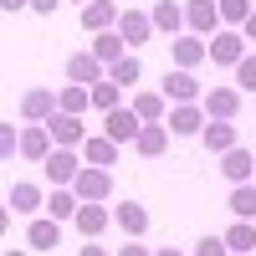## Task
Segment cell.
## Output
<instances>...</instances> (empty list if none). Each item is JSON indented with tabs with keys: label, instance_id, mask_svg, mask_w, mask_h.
<instances>
[{
	"label": "cell",
	"instance_id": "cell-1",
	"mask_svg": "<svg viewBox=\"0 0 256 256\" xmlns=\"http://www.w3.org/2000/svg\"><path fill=\"white\" fill-rule=\"evenodd\" d=\"M210 62H216V67H236V62L246 56V36L236 31V26H220L216 36H210Z\"/></svg>",
	"mask_w": 256,
	"mask_h": 256
},
{
	"label": "cell",
	"instance_id": "cell-2",
	"mask_svg": "<svg viewBox=\"0 0 256 256\" xmlns=\"http://www.w3.org/2000/svg\"><path fill=\"white\" fill-rule=\"evenodd\" d=\"M72 190H77V200H82V205H88V200L102 205V200L113 195V174H108V169H98V164H82V174L72 180Z\"/></svg>",
	"mask_w": 256,
	"mask_h": 256
},
{
	"label": "cell",
	"instance_id": "cell-3",
	"mask_svg": "<svg viewBox=\"0 0 256 256\" xmlns=\"http://www.w3.org/2000/svg\"><path fill=\"white\" fill-rule=\"evenodd\" d=\"M164 123H169V134H174V138H200V128H205L210 118H205L200 102H174Z\"/></svg>",
	"mask_w": 256,
	"mask_h": 256
},
{
	"label": "cell",
	"instance_id": "cell-4",
	"mask_svg": "<svg viewBox=\"0 0 256 256\" xmlns=\"http://www.w3.org/2000/svg\"><path fill=\"white\" fill-rule=\"evenodd\" d=\"M46 128H52V144L56 148H82V138H88V123H82L77 113H62V108L46 118Z\"/></svg>",
	"mask_w": 256,
	"mask_h": 256
},
{
	"label": "cell",
	"instance_id": "cell-5",
	"mask_svg": "<svg viewBox=\"0 0 256 256\" xmlns=\"http://www.w3.org/2000/svg\"><path fill=\"white\" fill-rule=\"evenodd\" d=\"M41 169H46L52 184H67L72 190V180L82 174V154H72V148H52V154L41 159Z\"/></svg>",
	"mask_w": 256,
	"mask_h": 256
},
{
	"label": "cell",
	"instance_id": "cell-6",
	"mask_svg": "<svg viewBox=\"0 0 256 256\" xmlns=\"http://www.w3.org/2000/svg\"><path fill=\"white\" fill-rule=\"evenodd\" d=\"M169 56H174V67H184V72H195L200 62H210V52H205V36H195V31H184V36H174V41H169Z\"/></svg>",
	"mask_w": 256,
	"mask_h": 256
},
{
	"label": "cell",
	"instance_id": "cell-7",
	"mask_svg": "<svg viewBox=\"0 0 256 256\" xmlns=\"http://www.w3.org/2000/svg\"><path fill=\"white\" fill-rule=\"evenodd\" d=\"M159 92H164L169 102H200V92H205V88L195 82V72H184V67H169V72H164V88H159Z\"/></svg>",
	"mask_w": 256,
	"mask_h": 256
},
{
	"label": "cell",
	"instance_id": "cell-8",
	"mask_svg": "<svg viewBox=\"0 0 256 256\" xmlns=\"http://www.w3.org/2000/svg\"><path fill=\"white\" fill-rule=\"evenodd\" d=\"M200 108H205V118H236L241 113V88H205Z\"/></svg>",
	"mask_w": 256,
	"mask_h": 256
},
{
	"label": "cell",
	"instance_id": "cell-9",
	"mask_svg": "<svg viewBox=\"0 0 256 256\" xmlns=\"http://www.w3.org/2000/svg\"><path fill=\"white\" fill-rule=\"evenodd\" d=\"M138 128H144V123H138L134 108H113V113H102V134H108L113 144H134Z\"/></svg>",
	"mask_w": 256,
	"mask_h": 256
},
{
	"label": "cell",
	"instance_id": "cell-10",
	"mask_svg": "<svg viewBox=\"0 0 256 256\" xmlns=\"http://www.w3.org/2000/svg\"><path fill=\"white\" fill-rule=\"evenodd\" d=\"M184 26L195 31V36H216V31H220V10H216V0H190V6H184Z\"/></svg>",
	"mask_w": 256,
	"mask_h": 256
},
{
	"label": "cell",
	"instance_id": "cell-11",
	"mask_svg": "<svg viewBox=\"0 0 256 256\" xmlns=\"http://www.w3.org/2000/svg\"><path fill=\"white\" fill-rule=\"evenodd\" d=\"M26 246H31V251H56V246H62V220H52V216H31V226H26Z\"/></svg>",
	"mask_w": 256,
	"mask_h": 256
},
{
	"label": "cell",
	"instance_id": "cell-12",
	"mask_svg": "<svg viewBox=\"0 0 256 256\" xmlns=\"http://www.w3.org/2000/svg\"><path fill=\"white\" fill-rule=\"evenodd\" d=\"M118 6H113V0H88V6H82V31H88V36H98V31H113L118 26Z\"/></svg>",
	"mask_w": 256,
	"mask_h": 256
},
{
	"label": "cell",
	"instance_id": "cell-13",
	"mask_svg": "<svg viewBox=\"0 0 256 256\" xmlns=\"http://www.w3.org/2000/svg\"><path fill=\"white\" fill-rule=\"evenodd\" d=\"M118 36L128 41V52H134V46H144V41L154 36V20H148V10H134V6H128V10L118 16Z\"/></svg>",
	"mask_w": 256,
	"mask_h": 256
},
{
	"label": "cell",
	"instance_id": "cell-14",
	"mask_svg": "<svg viewBox=\"0 0 256 256\" xmlns=\"http://www.w3.org/2000/svg\"><path fill=\"white\" fill-rule=\"evenodd\" d=\"M200 144L210 148V154H226V148L241 144V134H236V123H230V118H210V123L200 128Z\"/></svg>",
	"mask_w": 256,
	"mask_h": 256
},
{
	"label": "cell",
	"instance_id": "cell-15",
	"mask_svg": "<svg viewBox=\"0 0 256 256\" xmlns=\"http://www.w3.org/2000/svg\"><path fill=\"white\" fill-rule=\"evenodd\" d=\"M72 226H77V230H82V236H88V241H98L102 230L113 226V210H102L98 200H88V205H77V216H72Z\"/></svg>",
	"mask_w": 256,
	"mask_h": 256
},
{
	"label": "cell",
	"instance_id": "cell-16",
	"mask_svg": "<svg viewBox=\"0 0 256 256\" xmlns=\"http://www.w3.org/2000/svg\"><path fill=\"white\" fill-rule=\"evenodd\" d=\"M10 216H36V210H46V195H41V184H31V180H20V184H10Z\"/></svg>",
	"mask_w": 256,
	"mask_h": 256
},
{
	"label": "cell",
	"instance_id": "cell-17",
	"mask_svg": "<svg viewBox=\"0 0 256 256\" xmlns=\"http://www.w3.org/2000/svg\"><path fill=\"white\" fill-rule=\"evenodd\" d=\"M220 174H226L230 184H246V180H256V154H246L241 144H236V148H226V154H220Z\"/></svg>",
	"mask_w": 256,
	"mask_h": 256
},
{
	"label": "cell",
	"instance_id": "cell-18",
	"mask_svg": "<svg viewBox=\"0 0 256 256\" xmlns=\"http://www.w3.org/2000/svg\"><path fill=\"white\" fill-rule=\"evenodd\" d=\"M52 148H56V144H52V128H46V123H26V128H20V159H36V164H41Z\"/></svg>",
	"mask_w": 256,
	"mask_h": 256
},
{
	"label": "cell",
	"instance_id": "cell-19",
	"mask_svg": "<svg viewBox=\"0 0 256 256\" xmlns=\"http://www.w3.org/2000/svg\"><path fill=\"white\" fill-rule=\"evenodd\" d=\"M164 148H169V123H144L138 138H134V154L138 159H159Z\"/></svg>",
	"mask_w": 256,
	"mask_h": 256
},
{
	"label": "cell",
	"instance_id": "cell-20",
	"mask_svg": "<svg viewBox=\"0 0 256 256\" xmlns=\"http://www.w3.org/2000/svg\"><path fill=\"white\" fill-rule=\"evenodd\" d=\"M118 148H123V144H113L108 134H88V138H82V164L108 169V164H118Z\"/></svg>",
	"mask_w": 256,
	"mask_h": 256
},
{
	"label": "cell",
	"instance_id": "cell-21",
	"mask_svg": "<svg viewBox=\"0 0 256 256\" xmlns=\"http://www.w3.org/2000/svg\"><path fill=\"white\" fill-rule=\"evenodd\" d=\"M108 77V67L92 56V52H77V56H67V82H82V88H92V82H102Z\"/></svg>",
	"mask_w": 256,
	"mask_h": 256
},
{
	"label": "cell",
	"instance_id": "cell-22",
	"mask_svg": "<svg viewBox=\"0 0 256 256\" xmlns=\"http://www.w3.org/2000/svg\"><path fill=\"white\" fill-rule=\"evenodd\" d=\"M56 113V92L52 88H31L26 98H20V118H26V123H46Z\"/></svg>",
	"mask_w": 256,
	"mask_h": 256
},
{
	"label": "cell",
	"instance_id": "cell-23",
	"mask_svg": "<svg viewBox=\"0 0 256 256\" xmlns=\"http://www.w3.org/2000/svg\"><path fill=\"white\" fill-rule=\"evenodd\" d=\"M113 226L123 230V236H144V230H148V210L138 205V200H123V205H113Z\"/></svg>",
	"mask_w": 256,
	"mask_h": 256
},
{
	"label": "cell",
	"instance_id": "cell-24",
	"mask_svg": "<svg viewBox=\"0 0 256 256\" xmlns=\"http://www.w3.org/2000/svg\"><path fill=\"white\" fill-rule=\"evenodd\" d=\"M148 20H154L159 36H180L184 31V6H180V0H159V6L148 10Z\"/></svg>",
	"mask_w": 256,
	"mask_h": 256
},
{
	"label": "cell",
	"instance_id": "cell-25",
	"mask_svg": "<svg viewBox=\"0 0 256 256\" xmlns=\"http://www.w3.org/2000/svg\"><path fill=\"white\" fill-rule=\"evenodd\" d=\"M134 113H138V123H164L169 118V98L164 92H134Z\"/></svg>",
	"mask_w": 256,
	"mask_h": 256
},
{
	"label": "cell",
	"instance_id": "cell-26",
	"mask_svg": "<svg viewBox=\"0 0 256 256\" xmlns=\"http://www.w3.org/2000/svg\"><path fill=\"white\" fill-rule=\"evenodd\" d=\"M92 56L102 62V67H113L118 56H128V41L118 36V26H113V31H98V36H92Z\"/></svg>",
	"mask_w": 256,
	"mask_h": 256
},
{
	"label": "cell",
	"instance_id": "cell-27",
	"mask_svg": "<svg viewBox=\"0 0 256 256\" xmlns=\"http://www.w3.org/2000/svg\"><path fill=\"white\" fill-rule=\"evenodd\" d=\"M226 205H230V216H236V220H256V180H246V184H230Z\"/></svg>",
	"mask_w": 256,
	"mask_h": 256
},
{
	"label": "cell",
	"instance_id": "cell-28",
	"mask_svg": "<svg viewBox=\"0 0 256 256\" xmlns=\"http://www.w3.org/2000/svg\"><path fill=\"white\" fill-rule=\"evenodd\" d=\"M56 108H62V113H77V118H82V113L92 108V92L82 88V82H67V88L56 92Z\"/></svg>",
	"mask_w": 256,
	"mask_h": 256
},
{
	"label": "cell",
	"instance_id": "cell-29",
	"mask_svg": "<svg viewBox=\"0 0 256 256\" xmlns=\"http://www.w3.org/2000/svg\"><path fill=\"white\" fill-rule=\"evenodd\" d=\"M88 92H92V108H98V113H113V108H123V88H118L113 77H102V82H92Z\"/></svg>",
	"mask_w": 256,
	"mask_h": 256
},
{
	"label": "cell",
	"instance_id": "cell-30",
	"mask_svg": "<svg viewBox=\"0 0 256 256\" xmlns=\"http://www.w3.org/2000/svg\"><path fill=\"white\" fill-rule=\"evenodd\" d=\"M77 205H82V200H77V190H67V184H56L52 195H46L52 220H72V216H77Z\"/></svg>",
	"mask_w": 256,
	"mask_h": 256
},
{
	"label": "cell",
	"instance_id": "cell-31",
	"mask_svg": "<svg viewBox=\"0 0 256 256\" xmlns=\"http://www.w3.org/2000/svg\"><path fill=\"white\" fill-rule=\"evenodd\" d=\"M108 77L118 82V88H134V82H144V62H138V52H128V56H118L113 67H108Z\"/></svg>",
	"mask_w": 256,
	"mask_h": 256
},
{
	"label": "cell",
	"instance_id": "cell-32",
	"mask_svg": "<svg viewBox=\"0 0 256 256\" xmlns=\"http://www.w3.org/2000/svg\"><path fill=\"white\" fill-rule=\"evenodd\" d=\"M226 246L230 251H246V256H256V220H236L226 230Z\"/></svg>",
	"mask_w": 256,
	"mask_h": 256
},
{
	"label": "cell",
	"instance_id": "cell-33",
	"mask_svg": "<svg viewBox=\"0 0 256 256\" xmlns=\"http://www.w3.org/2000/svg\"><path fill=\"white\" fill-rule=\"evenodd\" d=\"M216 10H220V26H236L241 31V20L251 16V0H216Z\"/></svg>",
	"mask_w": 256,
	"mask_h": 256
},
{
	"label": "cell",
	"instance_id": "cell-34",
	"mask_svg": "<svg viewBox=\"0 0 256 256\" xmlns=\"http://www.w3.org/2000/svg\"><path fill=\"white\" fill-rule=\"evenodd\" d=\"M236 88H241V92H256V56H251V52L236 62Z\"/></svg>",
	"mask_w": 256,
	"mask_h": 256
},
{
	"label": "cell",
	"instance_id": "cell-35",
	"mask_svg": "<svg viewBox=\"0 0 256 256\" xmlns=\"http://www.w3.org/2000/svg\"><path fill=\"white\" fill-rule=\"evenodd\" d=\"M10 154H20V128L16 123H0V164H6Z\"/></svg>",
	"mask_w": 256,
	"mask_h": 256
},
{
	"label": "cell",
	"instance_id": "cell-36",
	"mask_svg": "<svg viewBox=\"0 0 256 256\" xmlns=\"http://www.w3.org/2000/svg\"><path fill=\"white\" fill-rule=\"evenodd\" d=\"M195 256H230V246H226V236H200Z\"/></svg>",
	"mask_w": 256,
	"mask_h": 256
},
{
	"label": "cell",
	"instance_id": "cell-37",
	"mask_svg": "<svg viewBox=\"0 0 256 256\" xmlns=\"http://www.w3.org/2000/svg\"><path fill=\"white\" fill-rule=\"evenodd\" d=\"M118 256H148V246H138L134 236H128V246H118Z\"/></svg>",
	"mask_w": 256,
	"mask_h": 256
},
{
	"label": "cell",
	"instance_id": "cell-38",
	"mask_svg": "<svg viewBox=\"0 0 256 256\" xmlns=\"http://www.w3.org/2000/svg\"><path fill=\"white\" fill-rule=\"evenodd\" d=\"M241 36H246V41H256V6H251V16L241 20Z\"/></svg>",
	"mask_w": 256,
	"mask_h": 256
},
{
	"label": "cell",
	"instance_id": "cell-39",
	"mask_svg": "<svg viewBox=\"0 0 256 256\" xmlns=\"http://www.w3.org/2000/svg\"><path fill=\"white\" fill-rule=\"evenodd\" d=\"M0 10H6V16H16V10H31V0H0Z\"/></svg>",
	"mask_w": 256,
	"mask_h": 256
},
{
	"label": "cell",
	"instance_id": "cell-40",
	"mask_svg": "<svg viewBox=\"0 0 256 256\" xmlns=\"http://www.w3.org/2000/svg\"><path fill=\"white\" fill-rule=\"evenodd\" d=\"M56 6H62V0H31V10H36V16H52Z\"/></svg>",
	"mask_w": 256,
	"mask_h": 256
},
{
	"label": "cell",
	"instance_id": "cell-41",
	"mask_svg": "<svg viewBox=\"0 0 256 256\" xmlns=\"http://www.w3.org/2000/svg\"><path fill=\"white\" fill-rule=\"evenodd\" d=\"M10 230V205H0V236Z\"/></svg>",
	"mask_w": 256,
	"mask_h": 256
},
{
	"label": "cell",
	"instance_id": "cell-42",
	"mask_svg": "<svg viewBox=\"0 0 256 256\" xmlns=\"http://www.w3.org/2000/svg\"><path fill=\"white\" fill-rule=\"evenodd\" d=\"M77 256H108V251H102V246H92V241H88V246H82Z\"/></svg>",
	"mask_w": 256,
	"mask_h": 256
},
{
	"label": "cell",
	"instance_id": "cell-43",
	"mask_svg": "<svg viewBox=\"0 0 256 256\" xmlns=\"http://www.w3.org/2000/svg\"><path fill=\"white\" fill-rule=\"evenodd\" d=\"M6 256H31V251L26 246H6Z\"/></svg>",
	"mask_w": 256,
	"mask_h": 256
},
{
	"label": "cell",
	"instance_id": "cell-44",
	"mask_svg": "<svg viewBox=\"0 0 256 256\" xmlns=\"http://www.w3.org/2000/svg\"><path fill=\"white\" fill-rule=\"evenodd\" d=\"M159 256H184V251H174V246H164V251H159Z\"/></svg>",
	"mask_w": 256,
	"mask_h": 256
},
{
	"label": "cell",
	"instance_id": "cell-45",
	"mask_svg": "<svg viewBox=\"0 0 256 256\" xmlns=\"http://www.w3.org/2000/svg\"><path fill=\"white\" fill-rule=\"evenodd\" d=\"M230 256H246V251H230Z\"/></svg>",
	"mask_w": 256,
	"mask_h": 256
},
{
	"label": "cell",
	"instance_id": "cell-46",
	"mask_svg": "<svg viewBox=\"0 0 256 256\" xmlns=\"http://www.w3.org/2000/svg\"><path fill=\"white\" fill-rule=\"evenodd\" d=\"M82 6H88V0H82Z\"/></svg>",
	"mask_w": 256,
	"mask_h": 256
}]
</instances>
